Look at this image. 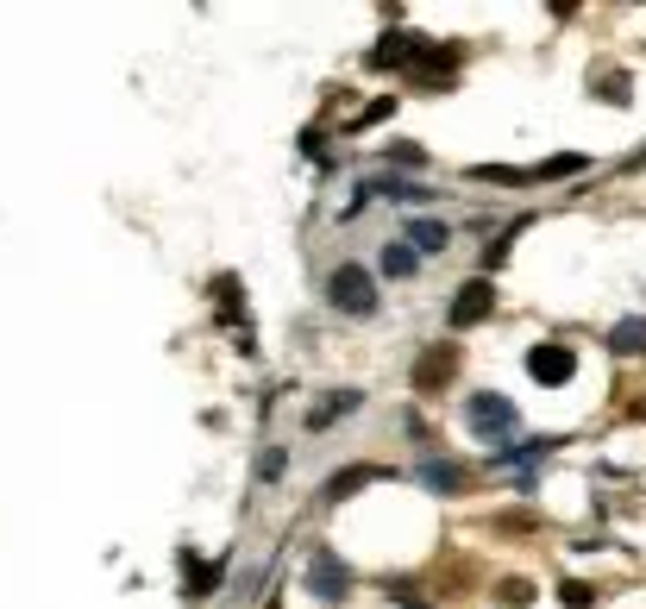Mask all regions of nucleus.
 I'll list each match as a JSON object with an SVG mask.
<instances>
[{"label":"nucleus","instance_id":"7ed1b4c3","mask_svg":"<svg viewBox=\"0 0 646 609\" xmlns=\"http://www.w3.org/2000/svg\"><path fill=\"white\" fill-rule=\"evenodd\" d=\"M308 590H314L321 604H339V597L351 590V572L326 553V547H314V559H308Z\"/></svg>","mask_w":646,"mask_h":609},{"label":"nucleus","instance_id":"20e7f679","mask_svg":"<svg viewBox=\"0 0 646 609\" xmlns=\"http://www.w3.org/2000/svg\"><path fill=\"white\" fill-rule=\"evenodd\" d=\"M572 371H577V358H572L565 339H547V346H534V353H527V378H534V383H565Z\"/></svg>","mask_w":646,"mask_h":609},{"label":"nucleus","instance_id":"f8f14e48","mask_svg":"<svg viewBox=\"0 0 646 609\" xmlns=\"http://www.w3.org/2000/svg\"><path fill=\"white\" fill-rule=\"evenodd\" d=\"M540 453H552V440H527V446H502V453H497V465H502V471H509V465H534Z\"/></svg>","mask_w":646,"mask_h":609},{"label":"nucleus","instance_id":"39448f33","mask_svg":"<svg viewBox=\"0 0 646 609\" xmlns=\"http://www.w3.org/2000/svg\"><path fill=\"white\" fill-rule=\"evenodd\" d=\"M490 308H497V289H490L483 277H477V283H465V289L452 296V327H471V321H483Z\"/></svg>","mask_w":646,"mask_h":609},{"label":"nucleus","instance_id":"4468645a","mask_svg":"<svg viewBox=\"0 0 646 609\" xmlns=\"http://www.w3.org/2000/svg\"><path fill=\"white\" fill-rule=\"evenodd\" d=\"M421 483H433V490H452V483H458V471H452V465H421Z\"/></svg>","mask_w":646,"mask_h":609},{"label":"nucleus","instance_id":"423d86ee","mask_svg":"<svg viewBox=\"0 0 646 609\" xmlns=\"http://www.w3.org/2000/svg\"><path fill=\"white\" fill-rule=\"evenodd\" d=\"M402 246H415L421 258H433V252L452 246V227L446 220H408V227H402Z\"/></svg>","mask_w":646,"mask_h":609},{"label":"nucleus","instance_id":"1a4fd4ad","mask_svg":"<svg viewBox=\"0 0 646 609\" xmlns=\"http://www.w3.org/2000/svg\"><path fill=\"white\" fill-rule=\"evenodd\" d=\"M364 403V390H339L333 403H321V408H308V428H326V421H339V415H351V408Z\"/></svg>","mask_w":646,"mask_h":609},{"label":"nucleus","instance_id":"9d476101","mask_svg":"<svg viewBox=\"0 0 646 609\" xmlns=\"http://www.w3.org/2000/svg\"><path fill=\"white\" fill-rule=\"evenodd\" d=\"M408 51H421V38H415V32H390V45H376L371 63H376V70H390V63H402Z\"/></svg>","mask_w":646,"mask_h":609},{"label":"nucleus","instance_id":"6e6552de","mask_svg":"<svg viewBox=\"0 0 646 609\" xmlns=\"http://www.w3.org/2000/svg\"><path fill=\"white\" fill-rule=\"evenodd\" d=\"M182 572H189V597H214L220 590V565H201L195 553H182Z\"/></svg>","mask_w":646,"mask_h":609},{"label":"nucleus","instance_id":"f257e3e1","mask_svg":"<svg viewBox=\"0 0 646 609\" xmlns=\"http://www.w3.org/2000/svg\"><path fill=\"white\" fill-rule=\"evenodd\" d=\"M321 296H326V308L346 314V321H371L376 302H383V296H376V277L364 271V264H333Z\"/></svg>","mask_w":646,"mask_h":609},{"label":"nucleus","instance_id":"9b49d317","mask_svg":"<svg viewBox=\"0 0 646 609\" xmlns=\"http://www.w3.org/2000/svg\"><path fill=\"white\" fill-rule=\"evenodd\" d=\"M371 478H383L376 465H351V471H339V478H326V503H339V497H351L358 483H371Z\"/></svg>","mask_w":646,"mask_h":609},{"label":"nucleus","instance_id":"ddd939ff","mask_svg":"<svg viewBox=\"0 0 646 609\" xmlns=\"http://www.w3.org/2000/svg\"><path fill=\"white\" fill-rule=\"evenodd\" d=\"M609 346H615V353H641L646 346V321H622V327L609 333Z\"/></svg>","mask_w":646,"mask_h":609},{"label":"nucleus","instance_id":"f03ea898","mask_svg":"<svg viewBox=\"0 0 646 609\" xmlns=\"http://www.w3.org/2000/svg\"><path fill=\"white\" fill-rule=\"evenodd\" d=\"M465 421H471L477 440H509V433L522 428V408L509 403V396H497V390H471L465 396Z\"/></svg>","mask_w":646,"mask_h":609},{"label":"nucleus","instance_id":"0eeeda50","mask_svg":"<svg viewBox=\"0 0 646 609\" xmlns=\"http://www.w3.org/2000/svg\"><path fill=\"white\" fill-rule=\"evenodd\" d=\"M376 264H383V277H415V271H421L427 258L415 252V246H402V239H390V246H383V258H376Z\"/></svg>","mask_w":646,"mask_h":609}]
</instances>
